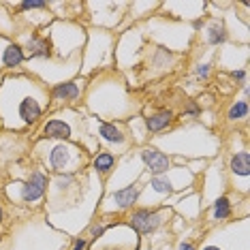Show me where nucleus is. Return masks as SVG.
I'll return each instance as SVG.
<instances>
[{"label": "nucleus", "mask_w": 250, "mask_h": 250, "mask_svg": "<svg viewBox=\"0 0 250 250\" xmlns=\"http://www.w3.org/2000/svg\"><path fill=\"white\" fill-rule=\"evenodd\" d=\"M233 216V201L229 195H220L209 203V220L212 223H225Z\"/></svg>", "instance_id": "obj_16"}, {"label": "nucleus", "mask_w": 250, "mask_h": 250, "mask_svg": "<svg viewBox=\"0 0 250 250\" xmlns=\"http://www.w3.org/2000/svg\"><path fill=\"white\" fill-rule=\"evenodd\" d=\"M178 250H197V248H195V244H192V242H180Z\"/></svg>", "instance_id": "obj_25"}, {"label": "nucleus", "mask_w": 250, "mask_h": 250, "mask_svg": "<svg viewBox=\"0 0 250 250\" xmlns=\"http://www.w3.org/2000/svg\"><path fill=\"white\" fill-rule=\"evenodd\" d=\"M184 116H201V105L195 101H188V105L184 107Z\"/></svg>", "instance_id": "obj_21"}, {"label": "nucleus", "mask_w": 250, "mask_h": 250, "mask_svg": "<svg viewBox=\"0 0 250 250\" xmlns=\"http://www.w3.org/2000/svg\"><path fill=\"white\" fill-rule=\"evenodd\" d=\"M248 118V101L240 99L235 103H231V107L227 109V120L229 122H244Z\"/></svg>", "instance_id": "obj_18"}, {"label": "nucleus", "mask_w": 250, "mask_h": 250, "mask_svg": "<svg viewBox=\"0 0 250 250\" xmlns=\"http://www.w3.org/2000/svg\"><path fill=\"white\" fill-rule=\"evenodd\" d=\"M227 169H229L233 182L237 178L242 180V195H246L248 192V178H250V152L244 147L240 152H233L231 158H229V165H227Z\"/></svg>", "instance_id": "obj_13"}, {"label": "nucleus", "mask_w": 250, "mask_h": 250, "mask_svg": "<svg viewBox=\"0 0 250 250\" xmlns=\"http://www.w3.org/2000/svg\"><path fill=\"white\" fill-rule=\"evenodd\" d=\"M21 52L26 56V62L30 60H49L52 58V45L45 39V35H39V32H30L26 37L24 43H20Z\"/></svg>", "instance_id": "obj_12"}, {"label": "nucleus", "mask_w": 250, "mask_h": 250, "mask_svg": "<svg viewBox=\"0 0 250 250\" xmlns=\"http://www.w3.org/2000/svg\"><path fill=\"white\" fill-rule=\"evenodd\" d=\"M86 248H88V240H86V237H77L71 250H86Z\"/></svg>", "instance_id": "obj_24"}, {"label": "nucleus", "mask_w": 250, "mask_h": 250, "mask_svg": "<svg viewBox=\"0 0 250 250\" xmlns=\"http://www.w3.org/2000/svg\"><path fill=\"white\" fill-rule=\"evenodd\" d=\"M139 158H141V163H144V169L147 171V175H161L173 167L171 156H169L167 152L158 150L156 146H150V144L141 146Z\"/></svg>", "instance_id": "obj_10"}, {"label": "nucleus", "mask_w": 250, "mask_h": 250, "mask_svg": "<svg viewBox=\"0 0 250 250\" xmlns=\"http://www.w3.org/2000/svg\"><path fill=\"white\" fill-rule=\"evenodd\" d=\"M86 107L105 122H124L126 113L133 109V101L120 79H105L103 83L94 82L86 88Z\"/></svg>", "instance_id": "obj_2"}, {"label": "nucleus", "mask_w": 250, "mask_h": 250, "mask_svg": "<svg viewBox=\"0 0 250 250\" xmlns=\"http://www.w3.org/2000/svg\"><path fill=\"white\" fill-rule=\"evenodd\" d=\"M169 216H171V209L167 208H135L130 209L126 223L133 227L137 235H150L167 223Z\"/></svg>", "instance_id": "obj_8"}, {"label": "nucleus", "mask_w": 250, "mask_h": 250, "mask_svg": "<svg viewBox=\"0 0 250 250\" xmlns=\"http://www.w3.org/2000/svg\"><path fill=\"white\" fill-rule=\"evenodd\" d=\"M141 182H135V184L122 186L118 190H111L109 195L105 197L103 206H101V212L103 214H122V212H130V209L137 208L139 195H141Z\"/></svg>", "instance_id": "obj_9"}, {"label": "nucleus", "mask_w": 250, "mask_h": 250, "mask_svg": "<svg viewBox=\"0 0 250 250\" xmlns=\"http://www.w3.org/2000/svg\"><path fill=\"white\" fill-rule=\"evenodd\" d=\"M173 122H175V113H173L171 109H167V107L152 111L150 116L144 118V124H146L147 135H158V133H163V130L171 128Z\"/></svg>", "instance_id": "obj_14"}, {"label": "nucleus", "mask_w": 250, "mask_h": 250, "mask_svg": "<svg viewBox=\"0 0 250 250\" xmlns=\"http://www.w3.org/2000/svg\"><path fill=\"white\" fill-rule=\"evenodd\" d=\"M49 186V175L41 167H35L26 173L24 180H13L7 184L4 195L9 197L11 203L15 206H26V208H37L45 201Z\"/></svg>", "instance_id": "obj_5"}, {"label": "nucleus", "mask_w": 250, "mask_h": 250, "mask_svg": "<svg viewBox=\"0 0 250 250\" xmlns=\"http://www.w3.org/2000/svg\"><path fill=\"white\" fill-rule=\"evenodd\" d=\"M201 250H223V248H218V246H214V244H208V246H203Z\"/></svg>", "instance_id": "obj_27"}, {"label": "nucleus", "mask_w": 250, "mask_h": 250, "mask_svg": "<svg viewBox=\"0 0 250 250\" xmlns=\"http://www.w3.org/2000/svg\"><path fill=\"white\" fill-rule=\"evenodd\" d=\"M83 126H86V133L92 137L96 144L105 146L107 152H116L118 154H128L130 147H133V141L128 137V130L124 122H105L99 120V118H83Z\"/></svg>", "instance_id": "obj_6"}, {"label": "nucleus", "mask_w": 250, "mask_h": 250, "mask_svg": "<svg viewBox=\"0 0 250 250\" xmlns=\"http://www.w3.org/2000/svg\"><path fill=\"white\" fill-rule=\"evenodd\" d=\"M227 37H229V32H227V28L223 26V21L218 20H212L209 21V26L206 28V41L208 45H223L227 41Z\"/></svg>", "instance_id": "obj_17"}, {"label": "nucleus", "mask_w": 250, "mask_h": 250, "mask_svg": "<svg viewBox=\"0 0 250 250\" xmlns=\"http://www.w3.org/2000/svg\"><path fill=\"white\" fill-rule=\"evenodd\" d=\"M209 69H212V66H209L208 62H203V64H197V69H195L197 77H201V79H208V77H209Z\"/></svg>", "instance_id": "obj_23"}, {"label": "nucleus", "mask_w": 250, "mask_h": 250, "mask_svg": "<svg viewBox=\"0 0 250 250\" xmlns=\"http://www.w3.org/2000/svg\"><path fill=\"white\" fill-rule=\"evenodd\" d=\"M37 139H47V141H73L86 147L88 154H94V147L90 141H94L86 133L83 126V118L75 109H58L54 116L45 118L37 128ZM96 144V141H94Z\"/></svg>", "instance_id": "obj_4"}, {"label": "nucleus", "mask_w": 250, "mask_h": 250, "mask_svg": "<svg viewBox=\"0 0 250 250\" xmlns=\"http://www.w3.org/2000/svg\"><path fill=\"white\" fill-rule=\"evenodd\" d=\"M24 62H26V56L21 52L20 43L0 35V71H15Z\"/></svg>", "instance_id": "obj_11"}, {"label": "nucleus", "mask_w": 250, "mask_h": 250, "mask_svg": "<svg viewBox=\"0 0 250 250\" xmlns=\"http://www.w3.org/2000/svg\"><path fill=\"white\" fill-rule=\"evenodd\" d=\"M4 220H7V212H4V206H2V201H0V231H2V227H4Z\"/></svg>", "instance_id": "obj_26"}, {"label": "nucleus", "mask_w": 250, "mask_h": 250, "mask_svg": "<svg viewBox=\"0 0 250 250\" xmlns=\"http://www.w3.org/2000/svg\"><path fill=\"white\" fill-rule=\"evenodd\" d=\"M35 158L41 163V169L54 175H77L90 165L86 147L73 141H35Z\"/></svg>", "instance_id": "obj_3"}, {"label": "nucleus", "mask_w": 250, "mask_h": 250, "mask_svg": "<svg viewBox=\"0 0 250 250\" xmlns=\"http://www.w3.org/2000/svg\"><path fill=\"white\" fill-rule=\"evenodd\" d=\"M231 79H233L235 83H244V86H246V69L231 71Z\"/></svg>", "instance_id": "obj_22"}, {"label": "nucleus", "mask_w": 250, "mask_h": 250, "mask_svg": "<svg viewBox=\"0 0 250 250\" xmlns=\"http://www.w3.org/2000/svg\"><path fill=\"white\" fill-rule=\"evenodd\" d=\"M0 195H2V186H0Z\"/></svg>", "instance_id": "obj_28"}, {"label": "nucleus", "mask_w": 250, "mask_h": 250, "mask_svg": "<svg viewBox=\"0 0 250 250\" xmlns=\"http://www.w3.org/2000/svg\"><path fill=\"white\" fill-rule=\"evenodd\" d=\"M90 167H92V171L99 175V178H107V175H111L116 171L118 156L111 154V152H107V150H99L90 156Z\"/></svg>", "instance_id": "obj_15"}, {"label": "nucleus", "mask_w": 250, "mask_h": 250, "mask_svg": "<svg viewBox=\"0 0 250 250\" xmlns=\"http://www.w3.org/2000/svg\"><path fill=\"white\" fill-rule=\"evenodd\" d=\"M86 92V77H73L58 82L49 88V111L52 109H75L79 99Z\"/></svg>", "instance_id": "obj_7"}, {"label": "nucleus", "mask_w": 250, "mask_h": 250, "mask_svg": "<svg viewBox=\"0 0 250 250\" xmlns=\"http://www.w3.org/2000/svg\"><path fill=\"white\" fill-rule=\"evenodd\" d=\"M49 9V4L45 0H24L18 4V11H45Z\"/></svg>", "instance_id": "obj_19"}, {"label": "nucleus", "mask_w": 250, "mask_h": 250, "mask_svg": "<svg viewBox=\"0 0 250 250\" xmlns=\"http://www.w3.org/2000/svg\"><path fill=\"white\" fill-rule=\"evenodd\" d=\"M49 111V88L35 75H7L0 82V124L4 130H28Z\"/></svg>", "instance_id": "obj_1"}, {"label": "nucleus", "mask_w": 250, "mask_h": 250, "mask_svg": "<svg viewBox=\"0 0 250 250\" xmlns=\"http://www.w3.org/2000/svg\"><path fill=\"white\" fill-rule=\"evenodd\" d=\"M0 128H2V124H0Z\"/></svg>", "instance_id": "obj_29"}, {"label": "nucleus", "mask_w": 250, "mask_h": 250, "mask_svg": "<svg viewBox=\"0 0 250 250\" xmlns=\"http://www.w3.org/2000/svg\"><path fill=\"white\" fill-rule=\"evenodd\" d=\"M109 229V225H105V223H99V220H94L92 225H90V229H88V233H90V240L92 242H96L99 237H103L105 235V231Z\"/></svg>", "instance_id": "obj_20"}]
</instances>
